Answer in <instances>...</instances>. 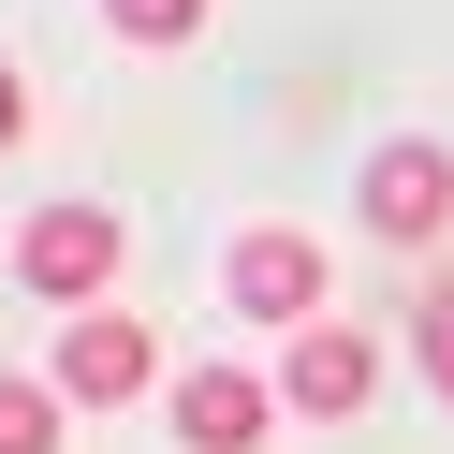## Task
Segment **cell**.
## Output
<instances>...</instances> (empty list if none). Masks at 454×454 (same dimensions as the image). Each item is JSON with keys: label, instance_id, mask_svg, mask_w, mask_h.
Listing matches in <instances>:
<instances>
[{"label": "cell", "instance_id": "obj_8", "mask_svg": "<svg viewBox=\"0 0 454 454\" xmlns=\"http://www.w3.org/2000/svg\"><path fill=\"white\" fill-rule=\"evenodd\" d=\"M0 454H59V381H0Z\"/></svg>", "mask_w": 454, "mask_h": 454}, {"label": "cell", "instance_id": "obj_4", "mask_svg": "<svg viewBox=\"0 0 454 454\" xmlns=\"http://www.w3.org/2000/svg\"><path fill=\"white\" fill-rule=\"evenodd\" d=\"M352 206H366V235H395V249H425V235H440V220H454V161L425 147V132H395V147L366 161V191H352Z\"/></svg>", "mask_w": 454, "mask_h": 454}, {"label": "cell", "instance_id": "obj_7", "mask_svg": "<svg viewBox=\"0 0 454 454\" xmlns=\"http://www.w3.org/2000/svg\"><path fill=\"white\" fill-rule=\"evenodd\" d=\"M206 15H220V0H103V30H118V44H191Z\"/></svg>", "mask_w": 454, "mask_h": 454}, {"label": "cell", "instance_id": "obj_10", "mask_svg": "<svg viewBox=\"0 0 454 454\" xmlns=\"http://www.w3.org/2000/svg\"><path fill=\"white\" fill-rule=\"evenodd\" d=\"M15 147H30V74L0 59V161H15Z\"/></svg>", "mask_w": 454, "mask_h": 454}, {"label": "cell", "instance_id": "obj_1", "mask_svg": "<svg viewBox=\"0 0 454 454\" xmlns=\"http://www.w3.org/2000/svg\"><path fill=\"white\" fill-rule=\"evenodd\" d=\"M44 381H59V411H132V395L161 381V337L132 323V308H74L59 352H44Z\"/></svg>", "mask_w": 454, "mask_h": 454}, {"label": "cell", "instance_id": "obj_9", "mask_svg": "<svg viewBox=\"0 0 454 454\" xmlns=\"http://www.w3.org/2000/svg\"><path fill=\"white\" fill-rule=\"evenodd\" d=\"M411 352H425V381L454 395V294H425V323H411Z\"/></svg>", "mask_w": 454, "mask_h": 454}, {"label": "cell", "instance_id": "obj_6", "mask_svg": "<svg viewBox=\"0 0 454 454\" xmlns=\"http://www.w3.org/2000/svg\"><path fill=\"white\" fill-rule=\"evenodd\" d=\"M161 411H176L191 454H249V440H264V411H278V381H249V366H176Z\"/></svg>", "mask_w": 454, "mask_h": 454}, {"label": "cell", "instance_id": "obj_3", "mask_svg": "<svg viewBox=\"0 0 454 454\" xmlns=\"http://www.w3.org/2000/svg\"><path fill=\"white\" fill-rule=\"evenodd\" d=\"M366 395H381V337H352L323 308V323H294V352H278V411H308V425H352Z\"/></svg>", "mask_w": 454, "mask_h": 454}, {"label": "cell", "instance_id": "obj_2", "mask_svg": "<svg viewBox=\"0 0 454 454\" xmlns=\"http://www.w3.org/2000/svg\"><path fill=\"white\" fill-rule=\"evenodd\" d=\"M118 249H132V220H103V206H44L30 235H15V278H30L44 308H103Z\"/></svg>", "mask_w": 454, "mask_h": 454}, {"label": "cell", "instance_id": "obj_5", "mask_svg": "<svg viewBox=\"0 0 454 454\" xmlns=\"http://www.w3.org/2000/svg\"><path fill=\"white\" fill-rule=\"evenodd\" d=\"M235 308L249 323H323V235H294V220L235 235Z\"/></svg>", "mask_w": 454, "mask_h": 454}]
</instances>
